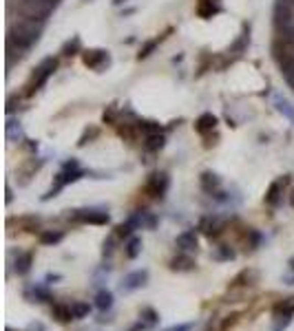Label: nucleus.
Masks as SVG:
<instances>
[{"mask_svg":"<svg viewBox=\"0 0 294 331\" xmlns=\"http://www.w3.org/2000/svg\"><path fill=\"white\" fill-rule=\"evenodd\" d=\"M71 307H73V316L76 318H84L91 311V307L86 302H76V305H71Z\"/></svg>","mask_w":294,"mask_h":331,"instance_id":"25","label":"nucleus"},{"mask_svg":"<svg viewBox=\"0 0 294 331\" xmlns=\"http://www.w3.org/2000/svg\"><path fill=\"white\" fill-rule=\"evenodd\" d=\"M31 263H33V254H31V252L18 254V258H16V271H18L20 276H24L27 271L31 269Z\"/></svg>","mask_w":294,"mask_h":331,"instance_id":"12","label":"nucleus"},{"mask_svg":"<svg viewBox=\"0 0 294 331\" xmlns=\"http://www.w3.org/2000/svg\"><path fill=\"white\" fill-rule=\"evenodd\" d=\"M56 69H58V60H56V58H46V60H42V62L38 64V69L33 71L31 79L27 82V86H24V89H27L24 95L31 97L33 93H38V91L46 84V79L53 75V71H56Z\"/></svg>","mask_w":294,"mask_h":331,"instance_id":"1","label":"nucleus"},{"mask_svg":"<svg viewBox=\"0 0 294 331\" xmlns=\"http://www.w3.org/2000/svg\"><path fill=\"white\" fill-rule=\"evenodd\" d=\"M292 208H294V195H292Z\"/></svg>","mask_w":294,"mask_h":331,"instance_id":"33","label":"nucleus"},{"mask_svg":"<svg viewBox=\"0 0 294 331\" xmlns=\"http://www.w3.org/2000/svg\"><path fill=\"white\" fill-rule=\"evenodd\" d=\"M82 62L89 66V69L102 71L111 64V56H109V51H104V49H89L82 53Z\"/></svg>","mask_w":294,"mask_h":331,"instance_id":"2","label":"nucleus"},{"mask_svg":"<svg viewBox=\"0 0 294 331\" xmlns=\"http://www.w3.org/2000/svg\"><path fill=\"white\" fill-rule=\"evenodd\" d=\"M202 230L206 236H217L219 232H222V225H219V221H210V218H206V221H202Z\"/></svg>","mask_w":294,"mask_h":331,"instance_id":"19","label":"nucleus"},{"mask_svg":"<svg viewBox=\"0 0 294 331\" xmlns=\"http://www.w3.org/2000/svg\"><path fill=\"white\" fill-rule=\"evenodd\" d=\"M237 318H239L237 314H232V316H228V320H226V322L222 324V329L226 331V329H228V327H232V324H235V322H237Z\"/></svg>","mask_w":294,"mask_h":331,"instance_id":"30","label":"nucleus"},{"mask_svg":"<svg viewBox=\"0 0 294 331\" xmlns=\"http://www.w3.org/2000/svg\"><path fill=\"white\" fill-rule=\"evenodd\" d=\"M80 46H82V42H80L78 36H73V40H69L64 46H62V53L64 56H76V53L80 51Z\"/></svg>","mask_w":294,"mask_h":331,"instance_id":"21","label":"nucleus"},{"mask_svg":"<svg viewBox=\"0 0 294 331\" xmlns=\"http://www.w3.org/2000/svg\"><path fill=\"white\" fill-rule=\"evenodd\" d=\"M215 126H217V117L212 115V113H204V115L197 119L195 130L199 132V135H208V132L215 130Z\"/></svg>","mask_w":294,"mask_h":331,"instance_id":"7","label":"nucleus"},{"mask_svg":"<svg viewBox=\"0 0 294 331\" xmlns=\"http://www.w3.org/2000/svg\"><path fill=\"white\" fill-rule=\"evenodd\" d=\"M177 247L184 250V252H190V250H197V234L192 230L188 232H182L177 236Z\"/></svg>","mask_w":294,"mask_h":331,"instance_id":"9","label":"nucleus"},{"mask_svg":"<svg viewBox=\"0 0 294 331\" xmlns=\"http://www.w3.org/2000/svg\"><path fill=\"white\" fill-rule=\"evenodd\" d=\"M285 183H288V179H277V181H272L270 188H268V192H265V203H268V205H277Z\"/></svg>","mask_w":294,"mask_h":331,"instance_id":"8","label":"nucleus"},{"mask_svg":"<svg viewBox=\"0 0 294 331\" xmlns=\"http://www.w3.org/2000/svg\"><path fill=\"white\" fill-rule=\"evenodd\" d=\"M62 241V232H53V230H46L40 234V243L42 245H56Z\"/></svg>","mask_w":294,"mask_h":331,"instance_id":"16","label":"nucleus"},{"mask_svg":"<svg viewBox=\"0 0 294 331\" xmlns=\"http://www.w3.org/2000/svg\"><path fill=\"white\" fill-rule=\"evenodd\" d=\"M164 142H166V139H164L162 132H155V135H149V137H146V144H144V146H146V148H149V150L155 152V150L162 148Z\"/></svg>","mask_w":294,"mask_h":331,"instance_id":"17","label":"nucleus"},{"mask_svg":"<svg viewBox=\"0 0 294 331\" xmlns=\"http://www.w3.org/2000/svg\"><path fill=\"white\" fill-rule=\"evenodd\" d=\"M146 281H149V271H146V269L131 271V274L124 278V283H122V291H135L139 287H144Z\"/></svg>","mask_w":294,"mask_h":331,"instance_id":"5","label":"nucleus"},{"mask_svg":"<svg viewBox=\"0 0 294 331\" xmlns=\"http://www.w3.org/2000/svg\"><path fill=\"white\" fill-rule=\"evenodd\" d=\"M159 44V38H155V40H151V42H146L144 46H142V51H139V60H144V58H149L151 53H153V49H155V46Z\"/></svg>","mask_w":294,"mask_h":331,"instance_id":"23","label":"nucleus"},{"mask_svg":"<svg viewBox=\"0 0 294 331\" xmlns=\"http://www.w3.org/2000/svg\"><path fill=\"white\" fill-rule=\"evenodd\" d=\"M133 230H135V228H133V225L129 223V221H126V223H122V225H119V228H117V232H115V234L117 236H129L131 234V232Z\"/></svg>","mask_w":294,"mask_h":331,"instance_id":"27","label":"nucleus"},{"mask_svg":"<svg viewBox=\"0 0 294 331\" xmlns=\"http://www.w3.org/2000/svg\"><path fill=\"white\" fill-rule=\"evenodd\" d=\"M95 135H97V128H93L91 132L86 130L84 135H82V139H80V146H84V144H86V139H91V137H95Z\"/></svg>","mask_w":294,"mask_h":331,"instance_id":"29","label":"nucleus"},{"mask_svg":"<svg viewBox=\"0 0 294 331\" xmlns=\"http://www.w3.org/2000/svg\"><path fill=\"white\" fill-rule=\"evenodd\" d=\"M76 221H82V223H93V225H106L109 223V214L102 210H76L73 214Z\"/></svg>","mask_w":294,"mask_h":331,"instance_id":"4","label":"nucleus"},{"mask_svg":"<svg viewBox=\"0 0 294 331\" xmlns=\"http://www.w3.org/2000/svg\"><path fill=\"white\" fill-rule=\"evenodd\" d=\"M219 11H222V7H219V0H199V3H197V16L204 18V20L212 18Z\"/></svg>","mask_w":294,"mask_h":331,"instance_id":"6","label":"nucleus"},{"mask_svg":"<svg viewBox=\"0 0 294 331\" xmlns=\"http://www.w3.org/2000/svg\"><path fill=\"white\" fill-rule=\"evenodd\" d=\"M135 126H137V130H139V132H144L146 137H149V135H155V132H162V126L155 124V122H146V119H142V122H137Z\"/></svg>","mask_w":294,"mask_h":331,"instance_id":"14","label":"nucleus"},{"mask_svg":"<svg viewBox=\"0 0 294 331\" xmlns=\"http://www.w3.org/2000/svg\"><path fill=\"white\" fill-rule=\"evenodd\" d=\"M166 190H168V175L166 172H155L146 183V192L151 197H162L166 195Z\"/></svg>","mask_w":294,"mask_h":331,"instance_id":"3","label":"nucleus"},{"mask_svg":"<svg viewBox=\"0 0 294 331\" xmlns=\"http://www.w3.org/2000/svg\"><path fill=\"white\" fill-rule=\"evenodd\" d=\"M95 305H97V309H111V305H113V294L111 291H100V294L95 296Z\"/></svg>","mask_w":294,"mask_h":331,"instance_id":"18","label":"nucleus"},{"mask_svg":"<svg viewBox=\"0 0 294 331\" xmlns=\"http://www.w3.org/2000/svg\"><path fill=\"white\" fill-rule=\"evenodd\" d=\"M277 108H279V111H281V113H283V115H288L290 119H294V108H292V106H290L288 102H285V99H281V97H277Z\"/></svg>","mask_w":294,"mask_h":331,"instance_id":"24","label":"nucleus"},{"mask_svg":"<svg viewBox=\"0 0 294 331\" xmlns=\"http://www.w3.org/2000/svg\"><path fill=\"white\" fill-rule=\"evenodd\" d=\"M275 314H294V296L283 302H279L275 307Z\"/></svg>","mask_w":294,"mask_h":331,"instance_id":"22","label":"nucleus"},{"mask_svg":"<svg viewBox=\"0 0 294 331\" xmlns=\"http://www.w3.org/2000/svg\"><path fill=\"white\" fill-rule=\"evenodd\" d=\"M53 318H56L58 322H69L73 320V307H69V305H53Z\"/></svg>","mask_w":294,"mask_h":331,"instance_id":"11","label":"nucleus"},{"mask_svg":"<svg viewBox=\"0 0 294 331\" xmlns=\"http://www.w3.org/2000/svg\"><path fill=\"white\" fill-rule=\"evenodd\" d=\"M255 281H257V271L255 269H243L241 274L232 281V285H235V287H237V285H252Z\"/></svg>","mask_w":294,"mask_h":331,"instance_id":"15","label":"nucleus"},{"mask_svg":"<svg viewBox=\"0 0 294 331\" xmlns=\"http://www.w3.org/2000/svg\"><path fill=\"white\" fill-rule=\"evenodd\" d=\"M219 258H235V252L228 250L226 245H222V247H219Z\"/></svg>","mask_w":294,"mask_h":331,"instance_id":"28","label":"nucleus"},{"mask_svg":"<svg viewBox=\"0 0 294 331\" xmlns=\"http://www.w3.org/2000/svg\"><path fill=\"white\" fill-rule=\"evenodd\" d=\"M290 267H292V269H294V258H292V261H290Z\"/></svg>","mask_w":294,"mask_h":331,"instance_id":"32","label":"nucleus"},{"mask_svg":"<svg viewBox=\"0 0 294 331\" xmlns=\"http://www.w3.org/2000/svg\"><path fill=\"white\" fill-rule=\"evenodd\" d=\"M139 252H142V241H139V238H131L129 245H126V256H129V258H137Z\"/></svg>","mask_w":294,"mask_h":331,"instance_id":"20","label":"nucleus"},{"mask_svg":"<svg viewBox=\"0 0 294 331\" xmlns=\"http://www.w3.org/2000/svg\"><path fill=\"white\" fill-rule=\"evenodd\" d=\"M219 177L215 175V172H204L202 175V185H204V190L206 192H212V190H217L219 188Z\"/></svg>","mask_w":294,"mask_h":331,"instance_id":"13","label":"nucleus"},{"mask_svg":"<svg viewBox=\"0 0 294 331\" xmlns=\"http://www.w3.org/2000/svg\"><path fill=\"white\" fill-rule=\"evenodd\" d=\"M166 331H190V324H175V327H170Z\"/></svg>","mask_w":294,"mask_h":331,"instance_id":"31","label":"nucleus"},{"mask_svg":"<svg viewBox=\"0 0 294 331\" xmlns=\"http://www.w3.org/2000/svg\"><path fill=\"white\" fill-rule=\"evenodd\" d=\"M142 318L146 320V324H149V327H151V324H155V322H157V314H155L153 309H149V307L142 309Z\"/></svg>","mask_w":294,"mask_h":331,"instance_id":"26","label":"nucleus"},{"mask_svg":"<svg viewBox=\"0 0 294 331\" xmlns=\"http://www.w3.org/2000/svg\"><path fill=\"white\" fill-rule=\"evenodd\" d=\"M170 269L173 271H190V269H195V261L186 254H179L170 261Z\"/></svg>","mask_w":294,"mask_h":331,"instance_id":"10","label":"nucleus"}]
</instances>
